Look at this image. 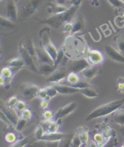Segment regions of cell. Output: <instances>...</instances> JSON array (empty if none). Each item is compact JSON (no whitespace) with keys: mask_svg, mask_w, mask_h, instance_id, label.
<instances>
[{"mask_svg":"<svg viewBox=\"0 0 124 147\" xmlns=\"http://www.w3.org/2000/svg\"><path fill=\"white\" fill-rule=\"evenodd\" d=\"M78 8L74 6H71L67 11L51 15L49 18L41 20L40 23L41 24H47L49 27L56 29L63 28L65 23L71 22L74 18Z\"/></svg>","mask_w":124,"mask_h":147,"instance_id":"obj_1","label":"cell"},{"mask_svg":"<svg viewBox=\"0 0 124 147\" xmlns=\"http://www.w3.org/2000/svg\"><path fill=\"white\" fill-rule=\"evenodd\" d=\"M124 105V98L115 100L96 108L86 118V121L112 114Z\"/></svg>","mask_w":124,"mask_h":147,"instance_id":"obj_2","label":"cell"},{"mask_svg":"<svg viewBox=\"0 0 124 147\" xmlns=\"http://www.w3.org/2000/svg\"><path fill=\"white\" fill-rule=\"evenodd\" d=\"M50 29L49 27H45L40 30L39 34L41 39V44L42 48L47 51L51 59L55 62L58 54V51L50 39Z\"/></svg>","mask_w":124,"mask_h":147,"instance_id":"obj_3","label":"cell"},{"mask_svg":"<svg viewBox=\"0 0 124 147\" xmlns=\"http://www.w3.org/2000/svg\"><path fill=\"white\" fill-rule=\"evenodd\" d=\"M43 3V0H24L19 8V15L23 18H27L37 12Z\"/></svg>","mask_w":124,"mask_h":147,"instance_id":"obj_4","label":"cell"},{"mask_svg":"<svg viewBox=\"0 0 124 147\" xmlns=\"http://www.w3.org/2000/svg\"><path fill=\"white\" fill-rule=\"evenodd\" d=\"M69 74L67 67L64 65L59 66L56 70L49 76L47 78V81L49 83H52L53 85H58L65 80Z\"/></svg>","mask_w":124,"mask_h":147,"instance_id":"obj_5","label":"cell"},{"mask_svg":"<svg viewBox=\"0 0 124 147\" xmlns=\"http://www.w3.org/2000/svg\"><path fill=\"white\" fill-rule=\"evenodd\" d=\"M90 66V64L86 59V58L70 60L67 63V68L69 73L71 72H76L77 74H81L86 68Z\"/></svg>","mask_w":124,"mask_h":147,"instance_id":"obj_6","label":"cell"},{"mask_svg":"<svg viewBox=\"0 0 124 147\" xmlns=\"http://www.w3.org/2000/svg\"><path fill=\"white\" fill-rule=\"evenodd\" d=\"M5 15L4 17L9 18L15 23L19 18V8L15 0H6L5 4Z\"/></svg>","mask_w":124,"mask_h":147,"instance_id":"obj_7","label":"cell"},{"mask_svg":"<svg viewBox=\"0 0 124 147\" xmlns=\"http://www.w3.org/2000/svg\"><path fill=\"white\" fill-rule=\"evenodd\" d=\"M19 53L20 54V57L24 61L25 66H27L30 71H33V72L39 73L38 67L35 65L34 63V58L30 54L23 43H19Z\"/></svg>","mask_w":124,"mask_h":147,"instance_id":"obj_8","label":"cell"},{"mask_svg":"<svg viewBox=\"0 0 124 147\" xmlns=\"http://www.w3.org/2000/svg\"><path fill=\"white\" fill-rule=\"evenodd\" d=\"M85 58L90 65L99 66L105 61L104 54L101 51L96 49L88 50Z\"/></svg>","mask_w":124,"mask_h":147,"instance_id":"obj_9","label":"cell"},{"mask_svg":"<svg viewBox=\"0 0 124 147\" xmlns=\"http://www.w3.org/2000/svg\"><path fill=\"white\" fill-rule=\"evenodd\" d=\"M77 107V104L76 102H72L65 105L64 107L59 108L55 113L53 120L59 121L60 119L68 116L75 111Z\"/></svg>","mask_w":124,"mask_h":147,"instance_id":"obj_10","label":"cell"},{"mask_svg":"<svg viewBox=\"0 0 124 147\" xmlns=\"http://www.w3.org/2000/svg\"><path fill=\"white\" fill-rule=\"evenodd\" d=\"M107 56L114 61L124 64V55L113 46L108 45L105 47Z\"/></svg>","mask_w":124,"mask_h":147,"instance_id":"obj_11","label":"cell"},{"mask_svg":"<svg viewBox=\"0 0 124 147\" xmlns=\"http://www.w3.org/2000/svg\"><path fill=\"white\" fill-rule=\"evenodd\" d=\"M35 54L38 61L41 63L55 65V61L43 48H35Z\"/></svg>","mask_w":124,"mask_h":147,"instance_id":"obj_12","label":"cell"},{"mask_svg":"<svg viewBox=\"0 0 124 147\" xmlns=\"http://www.w3.org/2000/svg\"><path fill=\"white\" fill-rule=\"evenodd\" d=\"M1 111H2L6 115V116L8 117V119L10 120V121L11 122L13 125L15 127H16L18 120L20 118V115L18 113V112L16 111L14 108L9 107L8 106H1Z\"/></svg>","mask_w":124,"mask_h":147,"instance_id":"obj_13","label":"cell"},{"mask_svg":"<svg viewBox=\"0 0 124 147\" xmlns=\"http://www.w3.org/2000/svg\"><path fill=\"white\" fill-rule=\"evenodd\" d=\"M39 89L40 88L37 85L34 84H29L24 88L23 95L26 100H31L37 97V93Z\"/></svg>","mask_w":124,"mask_h":147,"instance_id":"obj_14","label":"cell"},{"mask_svg":"<svg viewBox=\"0 0 124 147\" xmlns=\"http://www.w3.org/2000/svg\"><path fill=\"white\" fill-rule=\"evenodd\" d=\"M53 86L58 91L59 94H64V95H71V94L80 93L81 92L80 89L76 88L68 85L58 84V85H53Z\"/></svg>","mask_w":124,"mask_h":147,"instance_id":"obj_15","label":"cell"},{"mask_svg":"<svg viewBox=\"0 0 124 147\" xmlns=\"http://www.w3.org/2000/svg\"><path fill=\"white\" fill-rule=\"evenodd\" d=\"M100 73L99 66L90 65L85 70L82 71L81 74L87 80H92L96 77Z\"/></svg>","mask_w":124,"mask_h":147,"instance_id":"obj_16","label":"cell"},{"mask_svg":"<svg viewBox=\"0 0 124 147\" xmlns=\"http://www.w3.org/2000/svg\"><path fill=\"white\" fill-rule=\"evenodd\" d=\"M67 135L65 133H63L61 132H57L54 133H44L43 137L41 138L40 140H44L47 142H60L61 140H63Z\"/></svg>","mask_w":124,"mask_h":147,"instance_id":"obj_17","label":"cell"},{"mask_svg":"<svg viewBox=\"0 0 124 147\" xmlns=\"http://www.w3.org/2000/svg\"><path fill=\"white\" fill-rule=\"evenodd\" d=\"M85 28V20L84 17L79 15L73 22V28L71 34L79 33L82 32Z\"/></svg>","mask_w":124,"mask_h":147,"instance_id":"obj_18","label":"cell"},{"mask_svg":"<svg viewBox=\"0 0 124 147\" xmlns=\"http://www.w3.org/2000/svg\"><path fill=\"white\" fill-rule=\"evenodd\" d=\"M1 18V30L3 31V30L6 32L7 30L11 32L12 30L16 29L18 28L17 26L15 24V23L13 22L12 21L9 20V18H6V17H4L3 15L0 16Z\"/></svg>","mask_w":124,"mask_h":147,"instance_id":"obj_19","label":"cell"},{"mask_svg":"<svg viewBox=\"0 0 124 147\" xmlns=\"http://www.w3.org/2000/svg\"><path fill=\"white\" fill-rule=\"evenodd\" d=\"M57 67H56L55 65L41 63L39 64L38 69L39 71V74L48 77L56 70Z\"/></svg>","mask_w":124,"mask_h":147,"instance_id":"obj_20","label":"cell"},{"mask_svg":"<svg viewBox=\"0 0 124 147\" xmlns=\"http://www.w3.org/2000/svg\"><path fill=\"white\" fill-rule=\"evenodd\" d=\"M111 119L116 124L124 127V109L121 108L113 113Z\"/></svg>","mask_w":124,"mask_h":147,"instance_id":"obj_21","label":"cell"},{"mask_svg":"<svg viewBox=\"0 0 124 147\" xmlns=\"http://www.w3.org/2000/svg\"><path fill=\"white\" fill-rule=\"evenodd\" d=\"M77 135L81 141L82 146H84L88 144L89 142L90 135L89 131H88V128L85 127H81L78 128L77 132Z\"/></svg>","mask_w":124,"mask_h":147,"instance_id":"obj_22","label":"cell"},{"mask_svg":"<svg viewBox=\"0 0 124 147\" xmlns=\"http://www.w3.org/2000/svg\"><path fill=\"white\" fill-rule=\"evenodd\" d=\"M69 8L67 7L65 5H62L56 3L55 4H49V7H48V11L49 13L55 14H58L63 13L65 11H67Z\"/></svg>","mask_w":124,"mask_h":147,"instance_id":"obj_23","label":"cell"},{"mask_svg":"<svg viewBox=\"0 0 124 147\" xmlns=\"http://www.w3.org/2000/svg\"><path fill=\"white\" fill-rule=\"evenodd\" d=\"M81 80V79L79 74L73 72H69L66 78V82L68 83V85L73 87L76 85L78 83H79Z\"/></svg>","mask_w":124,"mask_h":147,"instance_id":"obj_24","label":"cell"},{"mask_svg":"<svg viewBox=\"0 0 124 147\" xmlns=\"http://www.w3.org/2000/svg\"><path fill=\"white\" fill-rule=\"evenodd\" d=\"M80 94H82L85 97L90 98H96L98 97V95H99L98 94V91L92 86L81 89Z\"/></svg>","mask_w":124,"mask_h":147,"instance_id":"obj_25","label":"cell"},{"mask_svg":"<svg viewBox=\"0 0 124 147\" xmlns=\"http://www.w3.org/2000/svg\"><path fill=\"white\" fill-rule=\"evenodd\" d=\"M8 66L10 67L18 68V69H21V68L25 66V62L21 57H15L13 59H10L8 61Z\"/></svg>","mask_w":124,"mask_h":147,"instance_id":"obj_26","label":"cell"},{"mask_svg":"<svg viewBox=\"0 0 124 147\" xmlns=\"http://www.w3.org/2000/svg\"><path fill=\"white\" fill-rule=\"evenodd\" d=\"M22 139V138H21ZM19 136L14 132H9L4 136V139L6 142L10 145L13 144L17 141L21 139Z\"/></svg>","mask_w":124,"mask_h":147,"instance_id":"obj_27","label":"cell"},{"mask_svg":"<svg viewBox=\"0 0 124 147\" xmlns=\"http://www.w3.org/2000/svg\"><path fill=\"white\" fill-rule=\"evenodd\" d=\"M15 75V74L13 71L12 69L9 66L3 67L1 72V77H3L5 78H10V79H13V77Z\"/></svg>","mask_w":124,"mask_h":147,"instance_id":"obj_28","label":"cell"},{"mask_svg":"<svg viewBox=\"0 0 124 147\" xmlns=\"http://www.w3.org/2000/svg\"><path fill=\"white\" fill-rule=\"evenodd\" d=\"M25 48L27 50V51L29 52L30 54L32 55L33 58L35 57H36V54H35V48L36 47L34 46V44H33V40L32 38H28L26 43L24 44Z\"/></svg>","mask_w":124,"mask_h":147,"instance_id":"obj_29","label":"cell"},{"mask_svg":"<svg viewBox=\"0 0 124 147\" xmlns=\"http://www.w3.org/2000/svg\"><path fill=\"white\" fill-rule=\"evenodd\" d=\"M60 128V125L58 121H56V120H51L49 127L48 128L47 133H54L59 132Z\"/></svg>","mask_w":124,"mask_h":147,"instance_id":"obj_30","label":"cell"},{"mask_svg":"<svg viewBox=\"0 0 124 147\" xmlns=\"http://www.w3.org/2000/svg\"><path fill=\"white\" fill-rule=\"evenodd\" d=\"M30 143V139L29 138H23L17 141L13 144L10 145L9 147H26Z\"/></svg>","mask_w":124,"mask_h":147,"instance_id":"obj_31","label":"cell"},{"mask_svg":"<svg viewBox=\"0 0 124 147\" xmlns=\"http://www.w3.org/2000/svg\"><path fill=\"white\" fill-rule=\"evenodd\" d=\"M47 142L41 140H37L30 142L26 147H48Z\"/></svg>","mask_w":124,"mask_h":147,"instance_id":"obj_32","label":"cell"},{"mask_svg":"<svg viewBox=\"0 0 124 147\" xmlns=\"http://www.w3.org/2000/svg\"><path fill=\"white\" fill-rule=\"evenodd\" d=\"M37 98H39L41 100H44V99H50V97H49L47 88L45 87V88L39 89L37 93Z\"/></svg>","mask_w":124,"mask_h":147,"instance_id":"obj_33","label":"cell"},{"mask_svg":"<svg viewBox=\"0 0 124 147\" xmlns=\"http://www.w3.org/2000/svg\"><path fill=\"white\" fill-rule=\"evenodd\" d=\"M65 57V55H64V51L63 48H61L59 50H58V54L57 56V58H56V60L55 62V66L56 67H58L60 64L64 60V59Z\"/></svg>","mask_w":124,"mask_h":147,"instance_id":"obj_34","label":"cell"},{"mask_svg":"<svg viewBox=\"0 0 124 147\" xmlns=\"http://www.w3.org/2000/svg\"><path fill=\"white\" fill-rule=\"evenodd\" d=\"M27 108V103L23 100H19L18 102H17V105L15 107V109H16V111L18 112V113L19 114L21 113L24 109Z\"/></svg>","mask_w":124,"mask_h":147,"instance_id":"obj_35","label":"cell"},{"mask_svg":"<svg viewBox=\"0 0 124 147\" xmlns=\"http://www.w3.org/2000/svg\"><path fill=\"white\" fill-rule=\"evenodd\" d=\"M20 117L25 120H27L29 121V120L32 119L33 113L32 111H31L30 109L26 108L25 109H24L21 113Z\"/></svg>","mask_w":124,"mask_h":147,"instance_id":"obj_36","label":"cell"},{"mask_svg":"<svg viewBox=\"0 0 124 147\" xmlns=\"http://www.w3.org/2000/svg\"><path fill=\"white\" fill-rule=\"evenodd\" d=\"M27 122H28L27 120H25V119L20 117V118L18 120V122L16 127H15L16 129L18 131V132H19V131H21L22 130H23L24 129V128L25 127H26Z\"/></svg>","mask_w":124,"mask_h":147,"instance_id":"obj_37","label":"cell"},{"mask_svg":"<svg viewBox=\"0 0 124 147\" xmlns=\"http://www.w3.org/2000/svg\"><path fill=\"white\" fill-rule=\"evenodd\" d=\"M116 45L117 49L124 55V37L120 36L119 38H118L116 41Z\"/></svg>","mask_w":124,"mask_h":147,"instance_id":"obj_38","label":"cell"},{"mask_svg":"<svg viewBox=\"0 0 124 147\" xmlns=\"http://www.w3.org/2000/svg\"><path fill=\"white\" fill-rule=\"evenodd\" d=\"M111 6L117 9H122L124 7V3L122 0H107Z\"/></svg>","mask_w":124,"mask_h":147,"instance_id":"obj_39","label":"cell"},{"mask_svg":"<svg viewBox=\"0 0 124 147\" xmlns=\"http://www.w3.org/2000/svg\"><path fill=\"white\" fill-rule=\"evenodd\" d=\"M46 88H47V89L49 97H50V98H53L56 96H57L58 94H59L58 91L56 90L55 88L53 85L49 86Z\"/></svg>","mask_w":124,"mask_h":147,"instance_id":"obj_40","label":"cell"},{"mask_svg":"<svg viewBox=\"0 0 124 147\" xmlns=\"http://www.w3.org/2000/svg\"><path fill=\"white\" fill-rule=\"evenodd\" d=\"M55 114L49 109H46L43 113L44 120H53Z\"/></svg>","mask_w":124,"mask_h":147,"instance_id":"obj_41","label":"cell"},{"mask_svg":"<svg viewBox=\"0 0 124 147\" xmlns=\"http://www.w3.org/2000/svg\"><path fill=\"white\" fill-rule=\"evenodd\" d=\"M45 132L44 131V129L42 127V125H40L38 126L37 129H35V138H37V140H40L41 138L43 137V136Z\"/></svg>","mask_w":124,"mask_h":147,"instance_id":"obj_42","label":"cell"},{"mask_svg":"<svg viewBox=\"0 0 124 147\" xmlns=\"http://www.w3.org/2000/svg\"><path fill=\"white\" fill-rule=\"evenodd\" d=\"M19 100V99H18V97L17 96H12L8 99L7 102V106L11 108H15Z\"/></svg>","mask_w":124,"mask_h":147,"instance_id":"obj_43","label":"cell"},{"mask_svg":"<svg viewBox=\"0 0 124 147\" xmlns=\"http://www.w3.org/2000/svg\"><path fill=\"white\" fill-rule=\"evenodd\" d=\"M73 22H69L68 23H65L63 27V32L67 34H71L72 30H73Z\"/></svg>","mask_w":124,"mask_h":147,"instance_id":"obj_44","label":"cell"},{"mask_svg":"<svg viewBox=\"0 0 124 147\" xmlns=\"http://www.w3.org/2000/svg\"><path fill=\"white\" fill-rule=\"evenodd\" d=\"M117 87L119 91L124 94V77H120L118 78Z\"/></svg>","mask_w":124,"mask_h":147,"instance_id":"obj_45","label":"cell"},{"mask_svg":"<svg viewBox=\"0 0 124 147\" xmlns=\"http://www.w3.org/2000/svg\"><path fill=\"white\" fill-rule=\"evenodd\" d=\"M90 86H92V85L89 82H88L85 81V80H81L79 82V83H77L76 85H75L73 87L81 90V89H84V88H87V87H90Z\"/></svg>","mask_w":124,"mask_h":147,"instance_id":"obj_46","label":"cell"},{"mask_svg":"<svg viewBox=\"0 0 124 147\" xmlns=\"http://www.w3.org/2000/svg\"><path fill=\"white\" fill-rule=\"evenodd\" d=\"M49 100L50 99H44V100H41L40 107L43 110V111H45L46 109H48L49 104H50Z\"/></svg>","mask_w":124,"mask_h":147,"instance_id":"obj_47","label":"cell"},{"mask_svg":"<svg viewBox=\"0 0 124 147\" xmlns=\"http://www.w3.org/2000/svg\"><path fill=\"white\" fill-rule=\"evenodd\" d=\"M117 144V138H113L111 139L108 142V143L105 145L104 147H115Z\"/></svg>","mask_w":124,"mask_h":147,"instance_id":"obj_48","label":"cell"},{"mask_svg":"<svg viewBox=\"0 0 124 147\" xmlns=\"http://www.w3.org/2000/svg\"><path fill=\"white\" fill-rule=\"evenodd\" d=\"M0 117H1V120L3 121L5 123L7 124L9 126L12 125V123L10 121V120L8 119V117L6 116V115L2 111H1V114H0Z\"/></svg>","mask_w":124,"mask_h":147,"instance_id":"obj_49","label":"cell"},{"mask_svg":"<svg viewBox=\"0 0 124 147\" xmlns=\"http://www.w3.org/2000/svg\"><path fill=\"white\" fill-rule=\"evenodd\" d=\"M82 2V0H71V6H74L76 7H79Z\"/></svg>","mask_w":124,"mask_h":147,"instance_id":"obj_50","label":"cell"},{"mask_svg":"<svg viewBox=\"0 0 124 147\" xmlns=\"http://www.w3.org/2000/svg\"><path fill=\"white\" fill-rule=\"evenodd\" d=\"M48 147H59V142H47Z\"/></svg>","mask_w":124,"mask_h":147,"instance_id":"obj_51","label":"cell"},{"mask_svg":"<svg viewBox=\"0 0 124 147\" xmlns=\"http://www.w3.org/2000/svg\"><path fill=\"white\" fill-rule=\"evenodd\" d=\"M56 3L62 4V5H65L67 2H68V0H55Z\"/></svg>","mask_w":124,"mask_h":147,"instance_id":"obj_52","label":"cell"},{"mask_svg":"<svg viewBox=\"0 0 124 147\" xmlns=\"http://www.w3.org/2000/svg\"><path fill=\"white\" fill-rule=\"evenodd\" d=\"M82 147H88V145H84V146H83Z\"/></svg>","mask_w":124,"mask_h":147,"instance_id":"obj_53","label":"cell"},{"mask_svg":"<svg viewBox=\"0 0 124 147\" xmlns=\"http://www.w3.org/2000/svg\"><path fill=\"white\" fill-rule=\"evenodd\" d=\"M0 1H1V2L3 1V0H0Z\"/></svg>","mask_w":124,"mask_h":147,"instance_id":"obj_54","label":"cell"},{"mask_svg":"<svg viewBox=\"0 0 124 147\" xmlns=\"http://www.w3.org/2000/svg\"><path fill=\"white\" fill-rule=\"evenodd\" d=\"M121 147H124V144H123V145H122V146H121Z\"/></svg>","mask_w":124,"mask_h":147,"instance_id":"obj_55","label":"cell"},{"mask_svg":"<svg viewBox=\"0 0 124 147\" xmlns=\"http://www.w3.org/2000/svg\"><path fill=\"white\" fill-rule=\"evenodd\" d=\"M123 134L124 135V129H123Z\"/></svg>","mask_w":124,"mask_h":147,"instance_id":"obj_56","label":"cell"},{"mask_svg":"<svg viewBox=\"0 0 124 147\" xmlns=\"http://www.w3.org/2000/svg\"><path fill=\"white\" fill-rule=\"evenodd\" d=\"M122 2H123V3H124V0H122Z\"/></svg>","mask_w":124,"mask_h":147,"instance_id":"obj_57","label":"cell"},{"mask_svg":"<svg viewBox=\"0 0 124 147\" xmlns=\"http://www.w3.org/2000/svg\"><path fill=\"white\" fill-rule=\"evenodd\" d=\"M122 108H123V109H124V105H123V107H122Z\"/></svg>","mask_w":124,"mask_h":147,"instance_id":"obj_58","label":"cell"},{"mask_svg":"<svg viewBox=\"0 0 124 147\" xmlns=\"http://www.w3.org/2000/svg\"></svg>","mask_w":124,"mask_h":147,"instance_id":"obj_59","label":"cell"}]
</instances>
